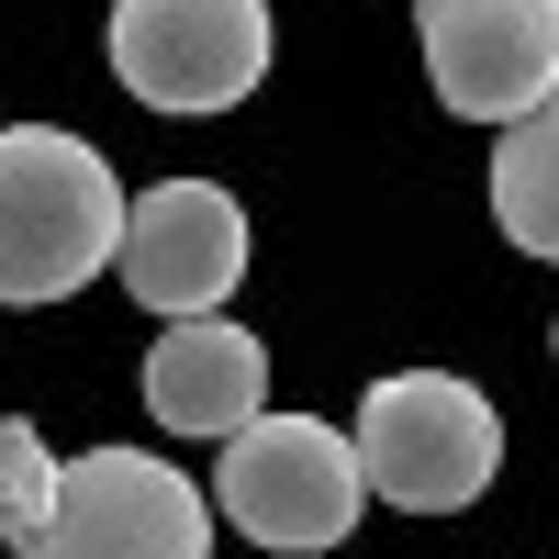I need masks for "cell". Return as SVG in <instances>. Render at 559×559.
<instances>
[{"label":"cell","instance_id":"obj_1","mask_svg":"<svg viewBox=\"0 0 559 559\" xmlns=\"http://www.w3.org/2000/svg\"><path fill=\"white\" fill-rule=\"evenodd\" d=\"M123 258V179L68 123L0 134V302H68Z\"/></svg>","mask_w":559,"mask_h":559},{"label":"cell","instance_id":"obj_2","mask_svg":"<svg viewBox=\"0 0 559 559\" xmlns=\"http://www.w3.org/2000/svg\"><path fill=\"white\" fill-rule=\"evenodd\" d=\"M358 471L403 515H459L503 471V414L459 381V369H392L358 403Z\"/></svg>","mask_w":559,"mask_h":559},{"label":"cell","instance_id":"obj_3","mask_svg":"<svg viewBox=\"0 0 559 559\" xmlns=\"http://www.w3.org/2000/svg\"><path fill=\"white\" fill-rule=\"evenodd\" d=\"M369 503V471H358V437H336L324 414H258V426L224 437V471H213V515L258 537V548H347Z\"/></svg>","mask_w":559,"mask_h":559},{"label":"cell","instance_id":"obj_4","mask_svg":"<svg viewBox=\"0 0 559 559\" xmlns=\"http://www.w3.org/2000/svg\"><path fill=\"white\" fill-rule=\"evenodd\" d=\"M112 79L168 123H213L269 79V0H112Z\"/></svg>","mask_w":559,"mask_h":559},{"label":"cell","instance_id":"obj_5","mask_svg":"<svg viewBox=\"0 0 559 559\" xmlns=\"http://www.w3.org/2000/svg\"><path fill=\"white\" fill-rule=\"evenodd\" d=\"M34 559H213V503L146 448H90L57 481V526Z\"/></svg>","mask_w":559,"mask_h":559},{"label":"cell","instance_id":"obj_6","mask_svg":"<svg viewBox=\"0 0 559 559\" xmlns=\"http://www.w3.org/2000/svg\"><path fill=\"white\" fill-rule=\"evenodd\" d=\"M414 34L459 123H515L559 90V0H414Z\"/></svg>","mask_w":559,"mask_h":559},{"label":"cell","instance_id":"obj_7","mask_svg":"<svg viewBox=\"0 0 559 559\" xmlns=\"http://www.w3.org/2000/svg\"><path fill=\"white\" fill-rule=\"evenodd\" d=\"M247 280V213L213 179H157L123 202V292L146 313H224V292Z\"/></svg>","mask_w":559,"mask_h":559},{"label":"cell","instance_id":"obj_8","mask_svg":"<svg viewBox=\"0 0 559 559\" xmlns=\"http://www.w3.org/2000/svg\"><path fill=\"white\" fill-rule=\"evenodd\" d=\"M146 414L168 437H236L269 414V347L224 313H179L146 347Z\"/></svg>","mask_w":559,"mask_h":559},{"label":"cell","instance_id":"obj_9","mask_svg":"<svg viewBox=\"0 0 559 559\" xmlns=\"http://www.w3.org/2000/svg\"><path fill=\"white\" fill-rule=\"evenodd\" d=\"M492 213H503V236H515L526 258H559V90L537 112L503 123V146H492Z\"/></svg>","mask_w":559,"mask_h":559},{"label":"cell","instance_id":"obj_10","mask_svg":"<svg viewBox=\"0 0 559 559\" xmlns=\"http://www.w3.org/2000/svg\"><path fill=\"white\" fill-rule=\"evenodd\" d=\"M57 481L68 459L34 437V414H0V548H45V526H57Z\"/></svg>","mask_w":559,"mask_h":559},{"label":"cell","instance_id":"obj_11","mask_svg":"<svg viewBox=\"0 0 559 559\" xmlns=\"http://www.w3.org/2000/svg\"><path fill=\"white\" fill-rule=\"evenodd\" d=\"M548 347H559V324H548Z\"/></svg>","mask_w":559,"mask_h":559}]
</instances>
